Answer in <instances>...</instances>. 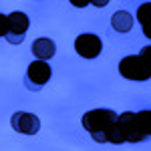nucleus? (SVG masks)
Wrapping results in <instances>:
<instances>
[{
	"label": "nucleus",
	"instance_id": "obj_1",
	"mask_svg": "<svg viewBox=\"0 0 151 151\" xmlns=\"http://www.w3.org/2000/svg\"><path fill=\"white\" fill-rule=\"evenodd\" d=\"M117 119H119V115H117L115 111L99 107V109H93V111H87L83 115L81 123H83V127H85V131L97 143H111Z\"/></svg>",
	"mask_w": 151,
	"mask_h": 151
},
{
	"label": "nucleus",
	"instance_id": "obj_2",
	"mask_svg": "<svg viewBox=\"0 0 151 151\" xmlns=\"http://www.w3.org/2000/svg\"><path fill=\"white\" fill-rule=\"evenodd\" d=\"M119 75L127 81H149L151 67L141 58V55H129L119 60Z\"/></svg>",
	"mask_w": 151,
	"mask_h": 151
},
{
	"label": "nucleus",
	"instance_id": "obj_3",
	"mask_svg": "<svg viewBox=\"0 0 151 151\" xmlns=\"http://www.w3.org/2000/svg\"><path fill=\"white\" fill-rule=\"evenodd\" d=\"M117 129H119V135L123 143H139V141H147L145 131L141 129L137 113L133 111H125L121 113L117 119Z\"/></svg>",
	"mask_w": 151,
	"mask_h": 151
},
{
	"label": "nucleus",
	"instance_id": "obj_4",
	"mask_svg": "<svg viewBox=\"0 0 151 151\" xmlns=\"http://www.w3.org/2000/svg\"><path fill=\"white\" fill-rule=\"evenodd\" d=\"M50 75H52V69L47 60L42 58H36L28 65L26 69V75H24V87L28 91H40L48 81H50Z\"/></svg>",
	"mask_w": 151,
	"mask_h": 151
},
{
	"label": "nucleus",
	"instance_id": "obj_5",
	"mask_svg": "<svg viewBox=\"0 0 151 151\" xmlns=\"http://www.w3.org/2000/svg\"><path fill=\"white\" fill-rule=\"evenodd\" d=\"M28 26H30V18L28 14L24 12H10L8 14V32H6V42L10 45H20L24 42V36L28 32Z\"/></svg>",
	"mask_w": 151,
	"mask_h": 151
},
{
	"label": "nucleus",
	"instance_id": "obj_6",
	"mask_svg": "<svg viewBox=\"0 0 151 151\" xmlns=\"http://www.w3.org/2000/svg\"><path fill=\"white\" fill-rule=\"evenodd\" d=\"M75 50H77V55H81L83 58H89V60H93L101 55V50H103V42H101V38L93 32H85V35H79L77 36V40H75Z\"/></svg>",
	"mask_w": 151,
	"mask_h": 151
},
{
	"label": "nucleus",
	"instance_id": "obj_7",
	"mask_svg": "<svg viewBox=\"0 0 151 151\" xmlns=\"http://www.w3.org/2000/svg\"><path fill=\"white\" fill-rule=\"evenodd\" d=\"M10 125L16 133L22 135H35L40 129V119L35 113H26V111H18L10 117Z\"/></svg>",
	"mask_w": 151,
	"mask_h": 151
},
{
	"label": "nucleus",
	"instance_id": "obj_8",
	"mask_svg": "<svg viewBox=\"0 0 151 151\" xmlns=\"http://www.w3.org/2000/svg\"><path fill=\"white\" fill-rule=\"evenodd\" d=\"M55 52H57V45L50 38H47V36H40V38H36L32 42V55L36 58L48 60V58L55 57Z\"/></svg>",
	"mask_w": 151,
	"mask_h": 151
},
{
	"label": "nucleus",
	"instance_id": "obj_9",
	"mask_svg": "<svg viewBox=\"0 0 151 151\" xmlns=\"http://www.w3.org/2000/svg\"><path fill=\"white\" fill-rule=\"evenodd\" d=\"M111 26L115 28L117 32H129L133 28V16L127 10H119L111 18Z\"/></svg>",
	"mask_w": 151,
	"mask_h": 151
},
{
	"label": "nucleus",
	"instance_id": "obj_10",
	"mask_svg": "<svg viewBox=\"0 0 151 151\" xmlns=\"http://www.w3.org/2000/svg\"><path fill=\"white\" fill-rule=\"evenodd\" d=\"M137 20L141 22L143 35L151 40V2H143L137 6Z\"/></svg>",
	"mask_w": 151,
	"mask_h": 151
},
{
	"label": "nucleus",
	"instance_id": "obj_11",
	"mask_svg": "<svg viewBox=\"0 0 151 151\" xmlns=\"http://www.w3.org/2000/svg\"><path fill=\"white\" fill-rule=\"evenodd\" d=\"M137 119H139V125L141 129L145 131V135L151 137V109H143L137 113Z\"/></svg>",
	"mask_w": 151,
	"mask_h": 151
},
{
	"label": "nucleus",
	"instance_id": "obj_12",
	"mask_svg": "<svg viewBox=\"0 0 151 151\" xmlns=\"http://www.w3.org/2000/svg\"><path fill=\"white\" fill-rule=\"evenodd\" d=\"M8 32V14L0 12V36H6Z\"/></svg>",
	"mask_w": 151,
	"mask_h": 151
},
{
	"label": "nucleus",
	"instance_id": "obj_13",
	"mask_svg": "<svg viewBox=\"0 0 151 151\" xmlns=\"http://www.w3.org/2000/svg\"><path fill=\"white\" fill-rule=\"evenodd\" d=\"M141 58H143V60H145V63H147V65H149L151 67V45H147V47H143L141 48Z\"/></svg>",
	"mask_w": 151,
	"mask_h": 151
},
{
	"label": "nucleus",
	"instance_id": "obj_14",
	"mask_svg": "<svg viewBox=\"0 0 151 151\" xmlns=\"http://www.w3.org/2000/svg\"><path fill=\"white\" fill-rule=\"evenodd\" d=\"M73 6H77V8H85L87 4H91V0H69Z\"/></svg>",
	"mask_w": 151,
	"mask_h": 151
},
{
	"label": "nucleus",
	"instance_id": "obj_15",
	"mask_svg": "<svg viewBox=\"0 0 151 151\" xmlns=\"http://www.w3.org/2000/svg\"><path fill=\"white\" fill-rule=\"evenodd\" d=\"M111 0H91V4L93 6H97V8H103V6H107Z\"/></svg>",
	"mask_w": 151,
	"mask_h": 151
}]
</instances>
